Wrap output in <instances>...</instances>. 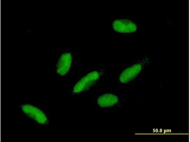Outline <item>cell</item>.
<instances>
[{"label": "cell", "instance_id": "1", "mask_svg": "<svg viewBox=\"0 0 190 142\" xmlns=\"http://www.w3.org/2000/svg\"><path fill=\"white\" fill-rule=\"evenodd\" d=\"M99 77L96 71L90 73L82 78L76 84L73 92L77 93L88 89L95 82Z\"/></svg>", "mask_w": 190, "mask_h": 142}, {"label": "cell", "instance_id": "2", "mask_svg": "<svg viewBox=\"0 0 190 142\" xmlns=\"http://www.w3.org/2000/svg\"><path fill=\"white\" fill-rule=\"evenodd\" d=\"M113 29L120 33H130L135 31L136 25L131 20L127 19H118L115 20L112 24Z\"/></svg>", "mask_w": 190, "mask_h": 142}, {"label": "cell", "instance_id": "3", "mask_svg": "<svg viewBox=\"0 0 190 142\" xmlns=\"http://www.w3.org/2000/svg\"><path fill=\"white\" fill-rule=\"evenodd\" d=\"M143 66L142 64L137 63L125 69L120 76L119 80L121 82L125 83L133 79L140 72Z\"/></svg>", "mask_w": 190, "mask_h": 142}, {"label": "cell", "instance_id": "4", "mask_svg": "<svg viewBox=\"0 0 190 142\" xmlns=\"http://www.w3.org/2000/svg\"><path fill=\"white\" fill-rule=\"evenodd\" d=\"M72 62V57L69 53H66L61 56L57 65V71L59 74L63 75L68 71Z\"/></svg>", "mask_w": 190, "mask_h": 142}, {"label": "cell", "instance_id": "5", "mask_svg": "<svg viewBox=\"0 0 190 142\" xmlns=\"http://www.w3.org/2000/svg\"><path fill=\"white\" fill-rule=\"evenodd\" d=\"M118 101V97L114 94L106 93L100 96L97 100L98 105L103 107H109L113 106Z\"/></svg>", "mask_w": 190, "mask_h": 142}]
</instances>
